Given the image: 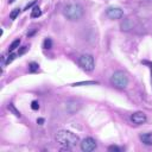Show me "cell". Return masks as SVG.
Returning a JSON list of instances; mask_svg holds the SVG:
<instances>
[{
  "label": "cell",
  "instance_id": "4",
  "mask_svg": "<svg viewBox=\"0 0 152 152\" xmlns=\"http://www.w3.org/2000/svg\"><path fill=\"white\" fill-rule=\"evenodd\" d=\"M78 64H80V67L86 71H93L94 67H95L94 57L89 54H84L78 58Z\"/></svg>",
  "mask_w": 152,
  "mask_h": 152
},
{
  "label": "cell",
  "instance_id": "6",
  "mask_svg": "<svg viewBox=\"0 0 152 152\" xmlns=\"http://www.w3.org/2000/svg\"><path fill=\"white\" fill-rule=\"evenodd\" d=\"M106 14H107V17L111 19H120L124 17V12L121 9L111 6V7H108L107 11H106Z\"/></svg>",
  "mask_w": 152,
  "mask_h": 152
},
{
  "label": "cell",
  "instance_id": "12",
  "mask_svg": "<svg viewBox=\"0 0 152 152\" xmlns=\"http://www.w3.org/2000/svg\"><path fill=\"white\" fill-rule=\"evenodd\" d=\"M99 82L96 81H82V82H76V83H72L71 86L72 87H80V86H90V84H97Z\"/></svg>",
  "mask_w": 152,
  "mask_h": 152
},
{
  "label": "cell",
  "instance_id": "23",
  "mask_svg": "<svg viewBox=\"0 0 152 152\" xmlns=\"http://www.w3.org/2000/svg\"><path fill=\"white\" fill-rule=\"evenodd\" d=\"M37 124H38V125H43V124H44V119H43V118H38V119H37Z\"/></svg>",
  "mask_w": 152,
  "mask_h": 152
},
{
  "label": "cell",
  "instance_id": "26",
  "mask_svg": "<svg viewBox=\"0 0 152 152\" xmlns=\"http://www.w3.org/2000/svg\"><path fill=\"white\" fill-rule=\"evenodd\" d=\"M151 81H152V70H151Z\"/></svg>",
  "mask_w": 152,
  "mask_h": 152
},
{
  "label": "cell",
  "instance_id": "8",
  "mask_svg": "<svg viewBox=\"0 0 152 152\" xmlns=\"http://www.w3.org/2000/svg\"><path fill=\"white\" fill-rule=\"evenodd\" d=\"M67 111L69 112L70 114H72V113H75V112H77L78 109H80V107H81V105L78 103L77 101H74V100H70V101H68L67 102Z\"/></svg>",
  "mask_w": 152,
  "mask_h": 152
},
{
  "label": "cell",
  "instance_id": "25",
  "mask_svg": "<svg viewBox=\"0 0 152 152\" xmlns=\"http://www.w3.org/2000/svg\"><path fill=\"white\" fill-rule=\"evenodd\" d=\"M9 3H10V4H12V3H14V0H9Z\"/></svg>",
  "mask_w": 152,
  "mask_h": 152
},
{
  "label": "cell",
  "instance_id": "17",
  "mask_svg": "<svg viewBox=\"0 0 152 152\" xmlns=\"http://www.w3.org/2000/svg\"><path fill=\"white\" fill-rule=\"evenodd\" d=\"M19 13H20V10H19V9H16L14 11H12V12L10 13V18H11V19H16V18L19 16Z\"/></svg>",
  "mask_w": 152,
  "mask_h": 152
},
{
  "label": "cell",
  "instance_id": "2",
  "mask_svg": "<svg viewBox=\"0 0 152 152\" xmlns=\"http://www.w3.org/2000/svg\"><path fill=\"white\" fill-rule=\"evenodd\" d=\"M64 16L67 17V19L71 22L80 20L83 16V9L81 5L78 4H69L64 7Z\"/></svg>",
  "mask_w": 152,
  "mask_h": 152
},
{
  "label": "cell",
  "instance_id": "3",
  "mask_svg": "<svg viewBox=\"0 0 152 152\" xmlns=\"http://www.w3.org/2000/svg\"><path fill=\"white\" fill-rule=\"evenodd\" d=\"M111 83L113 84L115 88L124 89V88H126L128 84V76L126 72L122 70H116L111 77Z\"/></svg>",
  "mask_w": 152,
  "mask_h": 152
},
{
  "label": "cell",
  "instance_id": "21",
  "mask_svg": "<svg viewBox=\"0 0 152 152\" xmlns=\"http://www.w3.org/2000/svg\"><path fill=\"white\" fill-rule=\"evenodd\" d=\"M26 50H28V47H23L20 50L18 51V55H19V56H20V55H23V54H24V52H25Z\"/></svg>",
  "mask_w": 152,
  "mask_h": 152
},
{
  "label": "cell",
  "instance_id": "1",
  "mask_svg": "<svg viewBox=\"0 0 152 152\" xmlns=\"http://www.w3.org/2000/svg\"><path fill=\"white\" fill-rule=\"evenodd\" d=\"M56 140L62 146H65V147H72L80 141L78 137L75 133H72L71 131H67V130L58 131L56 134Z\"/></svg>",
  "mask_w": 152,
  "mask_h": 152
},
{
  "label": "cell",
  "instance_id": "5",
  "mask_svg": "<svg viewBox=\"0 0 152 152\" xmlns=\"http://www.w3.org/2000/svg\"><path fill=\"white\" fill-rule=\"evenodd\" d=\"M97 146V144H96V140L93 139V138H86V139L82 140L81 143V150L84 151V152H91V151H94Z\"/></svg>",
  "mask_w": 152,
  "mask_h": 152
},
{
  "label": "cell",
  "instance_id": "22",
  "mask_svg": "<svg viewBox=\"0 0 152 152\" xmlns=\"http://www.w3.org/2000/svg\"><path fill=\"white\" fill-rule=\"evenodd\" d=\"M36 3H37V0H34V1H32L31 4H29V5H26V7H25V10H29V9H31L32 6L34 5H36Z\"/></svg>",
  "mask_w": 152,
  "mask_h": 152
},
{
  "label": "cell",
  "instance_id": "13",
  "mask_svg": "<svg viewBox=\"0 0 152 152\" xmlns=\"http://www.w3.org/2000/svg\"><path fill=\"white\" fill-rule=\"evenodd\" d=\"M41 16H42V11H41V9H39L38 6H35V7L32 9L31 17H32V18H38V17H41Z\"/></svg>",
  "mask_w": 152,
  "mask_h": 152
},
{
  "label": "cell",
  "instance_id": "11",
  "mask_svg": "<svg viewBox=\"0 0 152 152\" xmlns=\"http://www.w3.org/2000/svg\"><path fill=\"white\" fill-rule=\"evenodd\" d=\"M7 108H9V111L11 112V113H12V114H14L17 118H20V116H22V113L14 107V105H13V103H10V105L7 106Z\"/></svg>",
  "mask_w": 152,
  "mask_h": 152
},
{
  "label": "cell",
  "instance_id": "7",
  "mask_svg": "<svg viewBox=\"0 0 152 152\" xmlns=\"http://www.w3.org/2000/svg\"><path fill=\"white\" fill-rule=\"evenodd\" d=\"M146 120H147L146 115H145V113H143V112H136V113L131 115V121L134 125H143L146 122Z\"/></svg>",
  "mask_w": 152,
  "mask_h": 152
},
{
  "label": "cell",
  "instance_id": "16",
  "mask_svg": "<svg viewBox=\"0 0 152 152\" xmlns=\"http://www.w3.org/2000/svg\"><path fill=\"white\" fill-rule=\"evenodd\" d=\"M19 44H20V39H16V41H13L12 44L10 45V52L14 51L17 48H19Z\"/></svg>",
  "mask_w": 152,
  "mask_h": 152
},
{
  "label": "cell",
  "instance_id": "14",
  "mask_svg": "<svg viewBox=\"0 0 152 152\" xmlns=\"http://www.w3.org/2000/svg\"><path fill=\"white\" fill-rule=\"evenodd\" d=\"M38 69H39L38 63L31 62V63L29 64V71H30V72H36V71H38Z\"/></svg>",
  "mask_w": 152,
  "mask_h": 152
},
{
  "label": "cell",
  "instance_id": "10",
  "mask_svg": "<svg viewBox=\"0 0 152 152\" xmlns=\"http://www.w3.org/2000/svg\"><path fill=\"white\" fill-rule=\"evenodd\" d=\"M132 26H133V24H132V22L130 20V19H125V20L121 23L120 25V28L122 31H128L132 29Z\"/></svg>",
  "mask_w": 152,
  "mask_h": 152
},
{
  "label": "cell",
  "instance_id": "15",
  "mask_svg": "<svg viewBox=\"0 0 152 152\" xmlns=\"http://www.w3.org/2000/svg\"><path fill=\"white\" fill-rule=\"evenodd\" d=\"M43 48L47 49V50H49V49L52 48V41H51L50 38H45V39H44V42H43Z\"/></svg>",
  "mask_w": 152,
  "mask_h": 152
},
{
  "label": "cell",
  "instance_id": "24",
  "mask_svg": "<svg viewBox=\"0 0 152 152\" xmlns=\"http://www.w3.org/2000/svg\"><path fill=\"white\" fill-rule=\"evenodd\" d=\"M141 63H144V64H147V65H150V67L152 68V63H151V62H147V61H143Z\"/></svg>",
  "mask_w": 152,
  "mask_h": 152
},
{
  "label": "cell",
  "instance_id": "18",
  "mask_svg": "<svg viewBox=\"0 0 152 152\" xmlns=\"http://www.w3.org/2000/svg\"><path fill=\"white\" fill-rule=\"evenodd\" d=\"M16 54H13V52H11V54H10V56L7 57V59H6V64H10L12 61H13V59H14L16 58Z\"/></svg>",
  "mask_w": 152,
  "mask_h": 152
},
{
  "label": "cell",
  "instance_id": "20",
  "mask_svg": "<svg viewBox=\"0 0 152 152\" xmlns=\"http://www.w3.org/2000/svg\"><path fill=\"white\" fill-rule=\"evenodd\" d=\"M31 108L34 109V111H38V109H39V103H38V101H32V102H31Z\"/></svg>",
  "mask_w": 152,
  "mask_h": 152
},
{
  "label": "cell",
  "instance_id": "9",
  "mask_svg": "<svg viewBox=\"0 0 152 152\" xmlns=\"http://www.w3.org/2000/svg\"><path fill=\"white\" fill-rule=\"evenodd\" d=\"M139 139L143 144L147 145V146H152V133H143L139 136Z\"/></svg>",
  "mask_w": 152,
  "mask_h": 152
},
{
  "label": "cell",
  "instance_id": "19",
  "mask_svg": "<svg viewBox=\"0 0 152 152\" xmlns=\"http://www.w3.org/2000/svg\"><path fill=\"white\" fill-rule=\"evenodd\" d=\"M108 151H112V152H120V147H118L116 145H111V146L108 147Z\"/></svg>",
  "mask_w": 152,
  "mask_h": 152
}]
</instances>
